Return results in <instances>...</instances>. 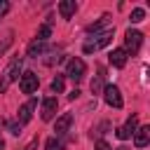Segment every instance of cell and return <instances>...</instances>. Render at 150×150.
I'll return each instance as SVG.
<instances>
[{
	"mask_svg": "<svg viewBox=\"0 0 150 150\" xmlns=\"http://www.w3.org/2000/svg\"><path fill=\"white\" fill-rule=\"evenodd\" d=\"M19 73H21V59H12L9 66H7V68L2 70V75H0V94L7 91V87L19 77Z\"/></svg>",
	"mask_w": 150,
	"mask_h": 150,
	"instance_id": "7a4b0ae2",
	"label": "cell"
},
{
	"mask_svg": "<svg viewBox=\"0 0 150 150\" xmlns=\"http://www.w3.org/2000/svg\"><path fill=\"white\" fill-rule=\"evenodd\" d=\"M2 148H5V141H2V138H0V150H2Z\"/></svg>",
	"mask_w": 150,
	"mask_h": 150,
	"instance_id": "484cf974",
	"label": "cell"
},
{
	"mask_svg": "<svg viewBox=\"0 0 150 150\" xmlns=\"http://www.w3.org/2000/svg\"><path fill=\"white\" fill-rule=\"evenodd\" d=\"M45 148H47V150H63V141L56 138V136H52V138L45 143Z\"/></svg>",
	"mask_w": 150,
	"mask_h": 150,
	"instance_id": "e0dca14e",
	"label": "cell"
},
{
	"mask_svg": "<svg viewBox=\"0 0 150 150\" xmlns=\"http://www.w3.org/2000/svg\"><path fill=\"white\" fill-rule=\"evenodd\" d=\"M110 40H112V28H105V30H101V33H94V35H89V40L84 42V52L91 54V52H96V49H101V47H108Z\"/></svg>",
	"mask_w": 150,
	"mask_h": 150,
	"instance_id": "6da1fadb",
	"label": "cell"
},
{
	"mask_svg": "<svg viewBox=\"0 0 150 150\" xmlns=\"http://www.w3.org/2000/svg\"><path fill=\"white\" fill-rule=\"evenodd\" d=\"M108 61H110V66H115V68H124V63H127V52H124V49H112L110 56H108Z\"/></svg>",
	"mask_w": 150,
	"mask_h": 150,
	"instance_id": "7c38bea8",
	"label": "cell"
},
{
	"mask_svg": "<svg viewBox=\"0 0 150 150\" xmlns=\"http://www.w3.org/2000/svg\"><path fill=\"white\" fill-rule=\"evenodd\" d=\"M38 84H40V80H38V75H35L33 70H26V73L21 75V80H19V89H21L23 94L38 91Z\"/></svg>",
	"mask_w": 150,
	"mask_h": 150,
	"instance_id": "3957f363",
	"label": "cell"
},
{
	"mask_svg": "<svg viewBox=\"0 0 150 150\" xmlns=\"http://www.w3.org/2000/svg\"><path fill=\"white\" fill-rule=\"evenodd\" d=\"M9 45H12V35H7V38L2 40V45H0V54H2V52H5V49H7Z\"/></svg>",
	"mask_w": 150,
	"mask_h": 150,
	"instance_id": "ffe728a7",
	"label": "cell"
},
{
	"mask_svg": "<svg viewBox=\"0 0 150 150\" xmlns=\"http://www.w3.org/2000/svg\"><path fill=\"white\" fill-rule=\"evenodd\" d=\"M42 49H45V42H38V40H33V42L28 45V56H30V59H38V56L42 54Z\"/></svg>",
	"mask_w": 150,
	"mask_h": 150,
	"instance_id": "5bb4252c",
	"label": "cell"
},
{
	"mask_svg": "<svg viewBox=\"0 0 150 150\" xmlns=\"http://www.w3.org/2000/svg\"><path fill=\"white\" fill-rule=\"evenodd\" d=\"M134 131H136V117L131 115V117L127 120V124L117 129V138H122V141H127V138H129V136H131Z\"/></svg>",
	"mask_w": 150,
	"mask_h": 150,
	"instance_id": "4fadbf2b",
	"label": "cell"
},
{
	"mask_svg": "<svg viewBox=\"0 0 150 150\" xmlns=\"http://www.w3.org/2000/svg\"><path fill=\"white\" fill-rule=\"evenodd\" d=\"M61 89H63V77L56 75V77L52 80V91H61Z\"/></svg>",
	"mask_w": 150,
	"mask_h": 150,
	"instance_id": "d6986e66",
	"label": "cell"
},
{
	"mask_svg": "<svg viewBox=\"0 0 150 150\" xmlns=\"http://www.w3.org/2000/svg\"><path fill=\"white\" fill-rule=\"evenodd\" d=\"M35 105H38V101H35V98H30L28 103H23V105L19 108V124H26V122H30Z\"/></svg>",
	"mask_w": 150,
	"mask_h": 150,
	"instance_id": "9c48e42d",
	"label": "cell"
},
{
	"mask_svg": "<svg viewBox=\"0 0 150 150\" xmlns=\"http://www.w3.org/2000/svg\"><path fill=\"white\" fill-rule=\"evenodd\" d=\"M75 9H77V2H75V0H61V2H59V14H61V19H70V16L75 14Z\"/></svg>",
	"mask_w": 150,
	"mask_h": 150,
	"instance_id": "8fae6325",
	"label": "cell"
},
{
	"mask_svg": "<svg viewBox=\"0 0 150 150\" xmlns=\"http://www.w3.org/2000/svg\"><path fill=\"white\" fill-rule=\"evenodd\" d=\"M7 129H9V134H14V136L19 134V124H16V122H9V124H7Z\"/></svg>",
	"mask_w": 150,
	"mask_h": 150,
	"instance_id": "7402d4cb",
	"label": "cell"
},
{
	"mask_svg": "<svg viewBox=\"0 0 150 150\" xmlns=\"http://www.w3.org/2000/svg\"><path fill=\"white\" fill-rule=\"evenodd\" d=\"M143 19H145V9H143V7H134L129 21H131V23H138V21H143Z\"/></svg>",
	"mask_w": 150,
	"mask_h": 150,
	"instance_id": "2e32d148",
	"label": "cell"
},
{
	"mask_svg": "<svg viewBox=\"0 0 150 150\" xmlns=\"http://www.w3.org/2000/svg\"><path fill=\"white\" fill-rule=\"evenodd\" d=\"M91 91L94 94H101L103 91V70H98V75L91 80Z\"/></svg>",
	"mask_w": 150,
	"mask_h": 150,
	"instance_id": "9a60e30c",
	"label": "cell"
},
{
	"mask_svg": "<svg viewBox=\"0 0 150 150\" xmlns=\"http://www.w3.org/2000/svg\"><path fill=\"white\" fill-rule=\"evenodd\" d=\"M66 75L73 80V82H80L84 77V61L82 59H70L68 66H66Z\"/></svg>",
	"mask_w": 150,
	"mask_h": 150,
	"instance_id": "5b68a950",
	"label": "cell"
},
{
	"mask_svg": "<svg viewBox=\"0 0 150 150\" xmlns=\"http://www.w3.org/2000/svg\"><path fill=\"white\" fill-rule=\"evenodd\" d=\"M117 150H127V148H117Z\"/></svg>",
	"mask_w": 150,
	"mask_h": 150,
	"instance_id": "4316f807",
	"label": "cell"
},
{
	"mask_svg": "<svg viewBox=\"0 0 150 150\" xmlns=\"http://www.w3.org/2000/svg\"><path fill=\"white\" fill-rule=\"evenodd\" d=\"M103 98H105V103L110 105V108H122V94H120V89L115 87V84H105L103 87Z\"/></svg>",
	"mask_w": 150,
	"mask_h": 150,
	"instance_id": "8992f818",
	"label": "cell"
},
{
	"mask_svg": "<svg viewBox=\"0 0 150 150\" xmlns=\"http://www.w3.org/2000/svg\"><path fill=\"white\" fill-rule=\"evenodd\" d=\"M148 141H150V129H148V127H138V129L134 131V145H136V148H145Z\"/></svg>",
	"mask_w": 150,
	"mask_h": 150,
	"instance_id": "30bf717a",
	"label": "cell"
},
{
	"mask_svg": "<svg viewBox=\"0 0 150 150\" xmlns=\"http://www.w3.org/2000/svg\"><path fill=\"white\" fill-rule=\"evenodd\" d=\"M35 148H38V138H33V141H30V143H28L23 150H35Z\"/></svg>",
	"mask_w": 150,
	"mask_h": 150,
	"instance_id": "603a6c76",
	"label": "cell"
},
{
	"mask_svg": "<svg viewBox=\"0 0 150 150\" xmlns=\"http://www.w3.org/2000/svg\"><path fill=\"white\" fill-rule=\"evenodd\" d=\"M77 96H80V91H77V89H73V91L68 94V98H77Z\"/></svg>",
	"mask_w": 150,
	"mask_h": 150,
	"instance_id": "d4e9b609",
	"label": "cell"
},
{
	"mask_svg": "<svg viewBox=\"0 0 150 150\" xmlns=\"http://www.w3.org/2000/svg\"><path fill=\"white\" fill-rule=\"evenodd\" d=\"M56 108H59V101H56L54 96L45 98V101H42V110H40V117H42L45 122L54 120V115H56Z\"/></svg>",
	"mask_w": 150,
	"mask_h": 150,
	"instance_id": "52a82bcc",
	"label": "cell"
},
{
	"mask_svg": "<svg viewBox=\"0 0 150 150\" xmlns=\"http://www.w3.org/2000/svg\"><path fill=\"white\" fill-rule=\"evenodd\" d=\"M141 45H143V33L129 28L127 35H124V52H138Z\"/></svg>",
	"mask_w": 150,
	"mask_h": 150,
	"instance_id": "277c9868",
	"label": "cell"
},
{
	"mask_svg": "<svg viewBox=\"0 0 150 150\" xmlns=\"http://www.w3.org/2000/svg\"><path fill=\"white\" fill-rule=\"evenodd\" d=\"M49 35H52V28H49V26L45 23V26H42V28L38 30V38H35V40H38V42H45V40L49 38Z\"/></svg>",
	"mask_w": 150,
	"mask_h": 150,
	"instance_id": "ac0fdd59",
	"label": "cell"
},
{
	"mask_svg": "<svg viewBox=\"0 0 150 150\" xmlns=\"http://www.w3.org/2000/svg\"><path fill=\"white\" fill-rule=\"evenodd\" d=\"M7 9H9V2H5V0H2V2H0V14H5Z\"/></svg>",
	"mask_w": 150,
	"mask_h": 150,
	"instance_id": "cb8c5ba5",
	"label": "cell"
},
{
	"mask_svg": "<svg viewBox=\"0 0 150 150\" xmlns=\"http://www.w3.org/2000/svg\"><path fill=\"white\" fill-rule=\"evenodd\" d=\"M94 150H110V145H108V141H98L94 145Z\"/></svg>",
	"mask_w": 150,
	"mask_h": 150,
	"instance_id": "44dd1931",
	"label": "cell"
},
{
	"mask_svg": "<svg viewBox=\"0 0 150 150\" xmlns=\"http://www.w3.org/2000/svg\"><path fill=\"white\" fill-rule=\"evenodd\" d=\"M70 124H73V115H70V112H63V115L56 117V122H54V134H56V136H66L68 129H70Z\"/></svg>",
	"mask_w": 150,
	"mask_h": 150,
	"instance_id": "ba28073f",
	"label": "cell"
}]
</instances>
